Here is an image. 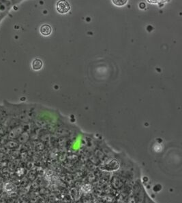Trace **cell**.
<instances>
[{
	"label": "cell",
	"instance_id": "cell-7",
	"mask_svg": "<svg viewBox=\"0 0 182 203\" xmlns=\"http://www.w3.org/2000/svg\"><path fill=\"white\" fill-rule=\"evenodd\" d=\"M113 2L114 3L115 5H117V6H123V5L126 4V3L127 2V1H113Z\"/></svg>",
	"mask_w": 182,
	"mask_h": 203
},
{
	"label": "cell",
	"instance_id": "cell-6",
	"mask_svg": "<svg viewBox=\"0 0 182 203\" xmlns=\"http://www.w3.org/2000/svg\"><path fill=\"white\" fill-rule=\"evenodd\" d=\"M52 32V28L49 25L44 24L41 26L40 33L44 36H48Z\"/></svg>",
	"mask_w": 182,
	"mask_h": 203
},
{
	"label": "cell",
	"instance_id": "cell-2",
	"mask_svg": "<svg viewBox=\"0 0 182 203\" xmlns=\"http://www.w3.org/2000/svg\"><path fill=\"white\" fill-rule=\"evenodd\" d=\"M8 117V114L4 106H0V124H4L6 122Z\"/></svg>",
	"mask_w": 182,
	"mask_h": 203
},
{
	"label": "cell",
	"instance_id": "cell-1",
	"mask_svg": "<svg viewBox=\"0 0 182 203\" xmlns=\"http://www.w3.org/2000/svg\"><path fill=\"white\" fill-rule=\"evenodd\" d=\"M70 9L69 3L66 1H59L57 4V10L59 13L65 14L67 13Z\"/></svg>",
	"mask_w": 182,
	"mask_h": 203
},
{
	"label": "cell",
	"instance_id": "cell-3",
	"mask_svg": "<svg viewBox=\"0 0 182 203\" xmlns=\"http://www.w3.org/2000/svg\"><path fill=\"white\" fill-rule=\"evenodd\" d=\"M3 189L5 192L8 194L13 193L17 190V187L12 182H7L5 183L3 186Z\"/></svg>",
	"mask_w": 182,
	"mask_h": 203
},
{
	"label": "cell",
	"instance_id": "cell-4",
	"mask_svg": "<svg viewBox=\"0 0 182 203\" xmlns=\"http://www.w3.org/2000/svg\"><path fill=\"white\" fill-rule=\"evenodd\" d=\"M20 134H21V130H20L18 126L17 128V126H15L12 128L8 132V138L10 139H14L17 138Z\"/></svg>",
	"mask_w": 182,
	"mask_h": 203
},
{
	"label": "cell",
	"instance_id": "cell-5",
	"mask_svg": "<svg viewBox=\"0 0 182 203\" xmlns=\"http://www.w3.org/2000/svg\"><path fill=\"white\" fill-rule=\"evenodd\" d=\"M43 62L41 59H35L32 63V69L35 71H38L42 68Z\"/></svg>",
	"mask_w": 182,
	"mask_h": 203
}]
</instances>
